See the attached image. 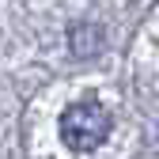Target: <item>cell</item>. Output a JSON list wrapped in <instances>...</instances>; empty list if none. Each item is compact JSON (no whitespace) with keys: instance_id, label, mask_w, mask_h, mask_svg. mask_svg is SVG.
Instances as JSON below:
<instances>
[{"instance_id":"cell-2","label":"cell","mask_w":159,"mask_h":159,"mask_svg":"<svg viewBox=\"0 0 159 159\" xmlns=\"http://www.w3.org/2000/svg\"><path fill=\"white\" fill-rule=\"evenodd\" d=\"M98 46H102V34H98L95 27H87V23L72 27V53L76 57H91Z\"/></svg>"},{"instance_id":"cell-1","label":"cell","mask_w":159,"mask_h":159,"mask_svg":"<svg viewBox=\"0 0 159 159\" xmlns=\"http://www.w3.org/2000/svg\"><path fill=\"white\" fill-rule=\"evenodd\" d=\"M114 129V117L102 102H72L65 114H61V140L72 148V152H95L98 144L110 136Z\"/></svg>"}]
</instances>
